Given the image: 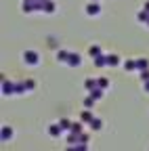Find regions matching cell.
<instances>
[{
	"label": "cell",
	"instance_id": "cell-20",
	"mask_svg": "<svg viewBox=\"0 0 149 151\" xmlns=\"http://www.w3.org/2000/svg\"><path fill=\"white\" fill-rule=\"evenodd\" d=\"M95 103H97V101H95V99H92V97H90V94H88V97H84V107H88V109H92V107H95Z\"/></svg>",
	"mask_w": 149,
	"mask_h": 151
},
{
	"label": "cell",
	"instance_id": "cell-2",
	"mask_svg": "<svg viewBox=\"0 0 149 151\" xmlns=\"http://www.w3.org/2000/svg\"><path fill=\"white\" fill-rule=\"evenodd\" d=\"M101 13V2H92V0H90V2L86 4V15L88 17H97Z\"/></svg>",
	"mask_w": 149,
	"mask_h": 151
},
{
	"label": "cell",
	"instance_id": "cell-25",
	"mask_svg": "<svg viewBox=\"0 0 149 151\" xmlns=\"http://www.w3.org/2000/svg\"><path fill=\"white\" fill-rule=\"evenodd\" d=\"M145 84V92H149V82H143Z\"/></svg>",
	"mask_w": 149,
	"mask_h": 151
},
{
	"label": "cell",
	"instance_id": "cell-1",
	"mask_svg": "<svg viewBox=\"0 0 149 151\" xmlns=\"http://www.w3.org/2000/svg\"><path fill=\"white\" fill-rule=\"evenodd\" d=\"M21 57H23V63L25 65H38L40 63V55L36 52V50H25Z\"/></svg>",
	"mask_w": 149,
	"mask_h": 151
},
{
	"label": "cell",
	"instance_id": "cell-27",
	"mask_svg": "<svg viewBox=\"0 0 149 151\" xmlns=\"http://www.w3.org/2000/svg\"><path fill=\"white\" fill-rule=\"evenodd\" d=\"M23 2H34V0H23Z\"/></svg>",
	"mask_w": 149,
	"mask_h": 151
},
{
	"label": "cell",
	"instance_id": "cell-3",
	"mask_svg": "<svg viewBox=\"0 0 149 151\" xmlns=\"http://www.w3.org/2000/svg\"><path fill=\"white\" fill-rule=\"evenodd\" d=\"M2 94H4V97H11V94H15V82L2 78Z\"/></svg>",
	"mask_w": 149,
	"mask_h": 151
},
{
	"label": "cell",
	"instance_id": "cell-24",
	"mask_svg": "<svg viewBox=\"0 0 149 151\" xmlns=\"http://www.w3.org/2000/svg\"><path fill=\"white\" fill-rule=\"evenodd\" d=\"M143 9H145V11L149 13V0H147V2H145V6H143Z\"/></svg>",
	"mask_w": 149,
	"mask_h": 151
},
{
	"label": "cell",
	"instance_id": "cell-5",
	"mask_svg": "<svg viewBox=\"0 0 149 151\" xmlns=\"http://www.w3.org/2000/svg\"><path fill=\"white\" fill-rule=\"evenodd\" d=\"M69 57H71V52H69V50H65V48L57 50V61H59V63L67 65V63H69Z\"/></svg>",
	"mask_w": 149,
	"mask_h": 151
},
{
	"label": "cell",
	"instance_id": "cell-19",
	"mask_svg": "<svg viewBox=\"0 0 149 151\" xmlns=\"http://www.w3.org/2000/svg\"><path fill=\"white\" fill-rule=\"evenodd\" d=\"M88 55L92 57V59H95V57H99V55H101V46H97V44H92V46L88 48Z\"/></svg>",
	"mask_w": 149,
	"mask_h": 151
},
{
	"label": "cell",
	"instance_id": "cell-11",
	"mask_svg": "<svg viewBox=\"0 0 149 151\" xmlns=\"http://www.w3.org/2000/svg\"><path fill=\"white\" fill-rule=\"evenodd\" d=\"M120 63H122V59H120L118 55H107V65L109 67H118Z\"/></svg>",
	"mask_w": 149,
	"mask_h": 151
},
{
	"label": "cell",
	"instance_id": "cell-16",
	"mask_svg": "<svg viewBox=\"0 0 149 151\" xmlns=\"http://www.w3.org/2000/svg\"><path fill=\"white\" fill-rule=\"evenodd\" d=\"M97 86H99L97 80H92V78H86V80H84V90H86V92H90L92 88H97Z\"/></svg>",
	"mask_w": 149,
	"mask_h": 151
},
{
	"label": "cell",
	"instance_id": "cell-26",
	"mask_svg": "<svg viewBox=\"0 0 149 151\" xmlns=\"http://www.w3.org/2000/svg\"><path fill=\"white\" fill-rule=\"evenodd\" d=\"M36 2H40V4H44V2H48V0H36Z\"/></svg>",
	"mask_w": 149,
	"mask_h": 151
},
{
	"label": "cell",
	"instance_id": "cell-23",
	"mask_svg": "<svg viewBox=\"0 0 149 151\" xmlns=\"http://www.w3.org/2000/svg\"><path fill=\"white\" fill-rule=\"evenodd\" d=\"M25 84H27V90H30V92L36 88V82H34V80H25Z\"/></svg>",
	"mask_w": 149,
	"mask_h": 151
},
{
	"label": "cell",
	"instance_id": "cell-13",
	"mask_svg": "<svg viewBox=\"0 0 149 151\" xmlns=\"http://www.w3.org/2000/svg\"><path fill=\"white\" fill-rule=\"evenodd\" d=\"M55 11H57V4H55L53 0H48V2H44V9H42V13H46V15H53Z\"/></svg>",
	"mask_w": 149,
	"mask_h": 151
},
{
	"label": "cell",
	"instance_id": "cell-17",
	"mask_svg": "<svg viewBox=\"0 0 149 151\" xmlns=\"http://www.w3.org/2000/svg\"><path fill=\"white\" fill-rule=\"evenodd\" d=\"M88 126H90V130H95V132H99V130L103 128V120H99V118H95V120H92V122H90Z\"/></svg>",
	"mask_w": 149,
	"mask_h": 151
},
{
	"label": "cell",
	"instance_id": "cell-10",
	"mask_svg": "<svg viewBox=\"0 0 149 151\" xmlns=\"http://www.w3.org/2000/svg\"><path fill=\"white\" fill-rule=\"evenodd\" d=\"M95 67H109L107 65V55H99V57H95Z\"/></svg>",
	"mask_w": 149,
	"mask_h": 151
},
{
	"label": "cell",
	"instance_id": "cell-15",
	"mask_svg": "<svg viewBox=\"0 0 149 151\" xmlns=\"http://www.w3.org/2000/svg\"><path fill=\"white\" fill-rule=\"evenodd\" d=\"M124 69L126 71H137V59H126L124 61Z\"/></svg>",
	"mask_w": 149,
	"mask_h": 151
},
{
	"label": "cell",
	"instance_id": "cell-4",
	"mask_svg": "<svg viewBox=\"0 0 149 151\" xmlns=\"http://www.w3.org/2000/svg\"><path fill=\"white\" fill-rule=\"evenodd\" d=\"M13 139V128L11 126H2V130H0V143H9Z\"/></svg>",
	"mask_w": 149,
	"mask_h": 151
},
{
	"label": "cell",
	"instance_id": "cell-21",
	"mask_svg": "<svg viewBox=\"0 0 149 151\" xmlns=\"http://www.w3.org/2000/svg\"><path fill=\"white\" fill-rule=\"evenodd\" d=\"M97 84H99L103 90H107V88H109V80H107V78H97Z\"/></svg>",
	"mask_w": 149,
	"mask_h": 151
},
{
	"label": "cell",
	"instance_id": "cell-14",
	"mask_svg": "<svg viewBox=\"0 0 149 151\" xmlns=\"http://www.w3.org/2000/svg\"><path fill=\"white\" fill-rule=\"evenodd\" d=\"M103 92H105V90H103L101 86H97V88H92V90H90L88 94H90V97L95 99V101H99V99H103Z\"/></svg>",
	"mask_w": 149,
	"mask_h": 151
},
{
	"label": "cell",
	"instance_id": "cell-22",
	"mask_svg": "<svg viewBox=\"0 0 149 151\" xmlns=\"http://www.w3.org/2000/svg\"><path fill=\"white\" fill-rule=\"evenodd\" d=\"M139 78H141V82H149V69L139 71Z\"/></svg>",
	"mask_w": 149,
	"mask_h": 151
},
{
	"label": "cell",
	"instance_id": "cell-7",
	"mask_svg": "<svg viewBox=\"0 0 149 151\" xmlns=\"http://www.w3.org/2000/svg\"><path fill=\"white\" fill-rule=\"evenodd\" d=\"M80 63H82V55H80V52H71L69 63H67V65H69V67H78Z\"/></svg>",
	"mask_w": 149,
	"mask_h": 151
},
{
	"label": "cell",
	"instance_id": "cell-8",
	"mask_svg": "<svg viewBox=\"0 0 149 151\" xmlns=\"http://www.w3.org/2000/svg\"><path fill=\"white\" fill-rule=\"evenodd\" d=\"M46 132L50 137H61V132H63V128L59 126V124H50L48 128H46Z\"/></svg>",
	"mask_w": 149,
	"mask_h": 151
},
{
	"label": "cell",
	"instance_id": "cell-6",
	"mask_svg": "<svg viewBox=\"0 0 149 151\" xmlns=\"http://www.w3.org/2000/svg\"><path fill=\"white\" fill-rule=\"evenodd\" d=\"M80 120H82V122H84V124L88 126V124H90L92 120H95V116H92V111H90V109L86 107V109H84V111L80 113Z\"/></svg>",
	"mask_w": 149,
	"mask_h": 151
},
{
	"label": "cell",
	"instance_id": "cell-28",
	"mask_svg": "<svg viewBox=\"0 0 149 151\" xmlns=\"http://www.w3.org/2000/svg\"><path fill=\"white\" fill-rule=\"evenodd\" d=\"M92 2H101V0H92Z\"/></svg>",
	"mask_w": 149,
	"mask_h": 151
},
{
	"label": "cell",
	"instance_id": "cell-29",
	"mask_svg": "<svg viewBox=\"0 0 149 151\" xmlns=\"http://www.w3.org/2000/svg\"><path fill=\"white\" fill-rule=\"evenodd\" d=\"M147 27H149V21H147Z\"/></svg>",
	"mask_w": 149,
	"mask_h": 151
},
{
	"label": "cell",
	"instance_id": "cell-9",
	"mask_svg": "<svg viewBox=\"0 0 149 151\" xmlns=\"http://www.w3.org/2000/svg\"><path fill=\"white\" fill-rule=\"evenodd\" d=\"M145 69H149V59L147 57H139L137 59V71H145Z\"/></svg>",
	"mask_w": 149,
	"mask_h": 151
},
{
	"label": "cell",
	"instance_id": "cell-18",
	"mask_svg": "<svg viewBox=\"0 0 149 151\" xmlns=\"http://www.w3.org/2000/svg\"><path fill=\"white\" fill-rule=\"evenodd\" d=\"M59 126L63 128V132H69V130H71V126H73V122H71V120H65V118H63V120H59Z\"/></svg>",
	"mask_w": 149,
	"mask_h": 151
},
{
	"label": "cell",
	"instance_id": "cell-12",
	"mask_svg": "<svg viewBox=\"0 0 149 151\" xmlns=\"http://www.w3.org/2000/svg\"><path fill=\"white\" fill-rule=\"evenodd\" d=\"M25 92H30L25 82H15V94H25Z\"/></svg>",
	"mask_w": 149,
	"mask_h": 151
}]
</instances>
